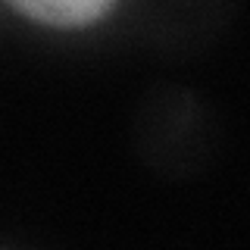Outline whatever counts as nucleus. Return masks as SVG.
Wrapping results in <instances>:
<instances>
[{
	"label": "nucleus",
	"mask_w": 250,
	"mask_h": 250,
	"mask_svg": "<svg viewBox=\"0 0 250 250\" xmlns=\"http://www.w3.org/2000/svg\"><path fill=\"white\" fill-rule=\"evenodd\" d=\"M122 0H6L19 19L50 31H84L119 10Z\"/></svg>",
	"instance_id": "f257e3e1"
}]
</instances>
